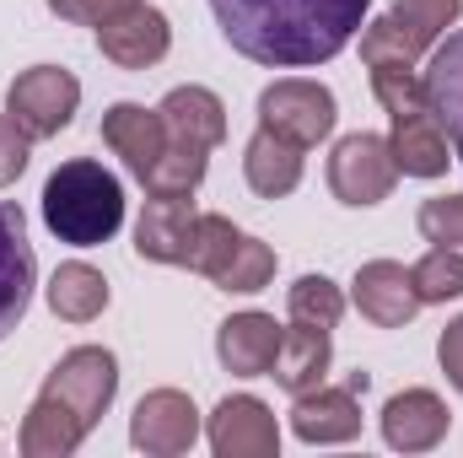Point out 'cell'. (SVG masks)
I'll list each match as a JSON object with an SVG mask.
<instances>
[{
	"instance_id": "obj_1",
	"label": "cell",
	"mask_w": 463,
	"mask_h": 458,
	"mask_svg": "<svg viewBox=\"0 0 463 458\" xmlns=\"http://www.w3.org/2000/svg\"><path fill=\"white\" fill-rule=\"evenodd\" d=\"M372 0H211L232 49L269 71H307L345 54Z\"/></svg>"
},
{
	"instance_id": "obj_2",
	"label": "cell",
	"mask_w": 463,
	"mask_h": 458,
	"mask_svg": "<svg viewBox=\"0 0 463 458\" xmlns=\"http://www.w3.org/2000/svg\"><path fill=\"white\" fill-rule=\"evenodd\" d=\"M43 227L71 248H98L124 227V184L103 162L76 157L43 184Z\"/></svg>"
},
{
	"instance_id": "obj_3",
	"label": "cell",
	"mask_w": 463,
	"mask_h": 458,
	"mask_svg": "<svg viewBox=\"0 0 463 458\" xmlns=\"http://www.w3.org/2000/svg\"><path fill=\"white\" fill-rule=\"evenodd\" d=\"M335 92L324 87V81H307V76H280V81H269L264 92H259V124L264 129H275L280 140H291V146H318V140H329V129H335Z\"/></svg>"
},
{
	"instance_id": "obj_4",
	"label": "cell",
	"mask_w": 463,
	"mask_h": 458,
	"mask_svg": "<svg viewBox=\"0 0 463 458\" xmlns=\"http://www.w3.org/2000/svg\"><path fill=\"white\" fill-rule=\"evenodd\" d=\"M81 109V81L71 76V71H60V65H33V71H22L16 81H11V92H5V114L16 119V129L27 135V140H49V135H60L71 119Z\"/></svg>"
},
{
	"instance_id": "obj_5",
	"label": "cell",
	"mask_w": 463,
	"mask_h": 458,
	"mask_svg": "<svg viewBox=\"0 0 463 458\" xmlns=\"http://www.w3.org/2000/svg\"><path fill=\"white\" fill-rule=\"evenodd\" d=\"M393 184H399V162H393V146L383 135L355 129V135H345L335 146V157H329V189H335L340 205H355V211L383 205L393 195Z\"/></svg>"
},
{
	"instance_id": "obj_6",
	"label": "cell",
	"mask_w": 463,
	"mask_h": 458,
	"mask_svg": "<svg viewBox=\"0 0 463 458\" xmlns=\"http://www.w3.org/2000/svg\"><path fill=\"white\" fill-rule=\"evenodd\" d=\"M43 394L65 399V405L87 421V432H92V426L109 415V405H114V394H118L114 350H103V345H76V350H65L60 367L43 377Z\"/></svg>"
},
{
	"instance_id": "obj_7",
	"label": "cell",
	"mask_w": 463,
	"mask_h": 458,
	"mask_svg": "<svg viewBox=\"0 0 463 458\" xmlns=\"http://www.w3.org/2000/svg\"><path fill=\"white\" fill-rule=\"evenodd\" d=\"M129 443L151 458H178L200 443V410L184 388H151L129 415Z\"/></svg>"
},
{
	"instance_id": "obj_8",
	"label": "cell",
	"mask_w": 463,
	"mask_h": 458,
	"mask_svg": "<svg viewBox=\"0 0 463 458\" xmlns=\"http://www.w3.org/2000/svg\"><path fill=\"white\" fill-rule=\"evenodd\" d=\"M211 453L216 458H275L280 453V421L264 399L227 394L211 415Z\"/></svg>"
},
{
	"instance_id": "obj_9",
	"label": "cell",
	"mask_w": 463,
	"mask_h": 458,
	"mask_svg": "<svg viewBox=\"0 0 463 458\" xmlns=\"http://www.w3.org/2000/svg\"><path fill=\"white\" fill-rule=\"evenodd\" d=\"M350 302L361 308V319H372L377 329H404L426 302L415 291V275L399 264V259H372L355 270L350 281Z\"/></svg>"
},
{
	"instance_id": "obj_10",
	"label": "cell",
	"mask_w": 463,
	"mask_h": 458,
	"mask_svg": "<svg viewBox=\"0 0 463 458\" xmlns=\"http://www.w3.org/2000/svg\"><path fill=\"white\" fill-rule=\"evenodd\" d=\"M98 49H103V60H114L118 71H146V65H156L173 49V27H167V16L156 5L135 0V5H124L118 16H109L98 27Z\"/></svg>"
},
{
	"instance_id": "obj_11",
	"label": "cell",
	"mask_w": 463,
	"mask_h": 458,
	"mask_svg": "<svg viewBox=\"0 0 463 458\" xmlns=\"http://www.w3.org/2000/svg\"><path fill=\"white\" fill-rule=\"evenodd\" d=\"M33 286H38V259L27 243V216H22V205L0 200V340L22 324Z\"/></svg>"
},
{
	"instance_id": "obj_12",
	"label": "cell",
	"mask_w": 463,
	"mask_h": 458,
	"mask_svg": "<svg viewBox=\"0 0 463 458\" xmlns=\"http://www.w3.org/2000/svg\"><path fill=\"white\" fill-rule=\"evenodd\" d=\"M291 432L313 448H335V443H355L361 437V394L355 388H307L291 405Z\"/></svg>"
},
{
	"instance_id": "obj_13",
	"label": "cell",
	"mask_w": 463,
	"mask_h": 458,
	"mask_svg": "<svg viewBox=\"0 0 463 458\" xmlns=\"http://www.w3.org/2000/svg\"><path fill=\"white\" fill-rule=\"evenodd\" d=\"M194 222H200V211L189 195H151L135 222V253L151 264H184L189 243H194Z\"/></svg>"
},
{
	"instance_id": "obj_14",
	"label": "cell",
	"mask_w": 463,
	"mask_h": 458,
	"mask_svg": "<svg viewBox=\"0 0 463 458\" xmlns=\"http://www.w3.org/2000/svg\"><path fill=\"white\" fill-rule=\"evenodd\" d=\"M448 426H453V415H448L442 394H431V388H404L383 405V443L399 453H431L448 437Z\"/></svg>"
},
{
	"instance_id": "obj_15",
	"label": "cell",
	"mask_w": 463,
	"mask_h": 458,
	"mask_svg": "<svg viewBox=\"0 0 463 458\" xmlns=\"http://www.w3.org/2000/svg\"><path fill=\"white\" fill-rule=\"evenodd\" d=\"M280 335H286V329H280L269 313L248 308V313H232L227 324L216 329V356H222V367H227L232 377H269L275 350H280Z\"/></svg>"
},
{
	"instance_id": "obj_16",
	"label": "cell",
	"mask_w": 463,
	"mask_h": 458,
	"mask_svg": "<svg viewBox=\"0 0 463 458\" xmlns=\"http://www.w3.org/2000/svg\"><path fill=\"white\" fill-rule=\"evenodd\" d=\"M388 119H393L388 146H393L399 173L404 178H442L448 162H453V151H448V129L437 124L431 103L426 109H410V114H388Z\"/></svg>"
},
{
	"instance_id": "obj_17",
	"label": "cell",
	"mask_w": 463,
	"mask_h": 458,
	"mask_svg": "<svg viewBox=\"0 0 463 458\" xmlns=\"http://www.w3.org/2000/svg\"><path fill=\"white\" fill-rule=\"evenodd\" d=\"M103 146L124 157V167L135 173V178H146L151 173V162L167 151V124L156 109H140V103H114L109 114H103Z\"/></svg>"
},
{
	"instance_id": "obj_18",
	"label": "cell",
	"mask_w": 463,
	"mask_h": 458,
	"mask_svg": "<svg viewBox=\"0 0 463 458\" xmlns=\"http://www.w3.org/2000/svg\"><path fill=\"white\" fill-rule=\"evenodd\" d=\"M156 114L167 124V140H184L200 151H216L227 140V103L211 87H173Z\"/></svg>"
},
{
	"instance_id": "obj_19",
	"label": "cell",
	"mask_w": 463,
	"mask_h": 458,
	"mask_svg": "<svg viewBox=\"0 0 463 458\" xmlns=\"http://www.w3.org/2000/svg\"><path fill=\"white\" fill-rule=\"evenodd\" d=\"M420 76H426V103H431L437 124L448 129L453 157L463 162V27L448 33V43H437L431 65Z\"/></svg>"
},
{
	"instance_id": "obj_20",
	"label": "cell",
	"mask_w": 463,
	"mask_h": 458,
	"mask_svg": "<svg viewBox=\"0 0 463 458\" xmlns=\"http://www.w3.org/2000/svg\"><path fill=\"white\" fill-rule=\"evenodd\" d=\"M242 178L259 200H286L302 184V146H291L259 124V135L242 146Z\"/></svg>"
},
{
	"instance_id": "obj_21",
	"label": "cell",
	"mask_w": 463,
	"mask_h": 458,
	"mask_svg": "<svg viewBox=\"0 0 463 458\" xmlns=\"http://www.w3.org/2000/svg\"><path fill=\"white\" fill-rule=\"evenodd\" d=\"M22 453L27 458H71L81 443H87V421L65 405V399H54V394H38L33 399V410L22 415Z\"/></svg>"
},
{
	"instance_id": "obj_22",
	"label": "cell",
	"mask_w": 463,
	"mask_h": 458,
	"mask_svg": "<svg viewBox=\"0 0 463 458\" xmlns=\"http://www.w3.org/2000/svg\"><path fill=\"white\" fill-rule=\"evenodd\" d=\"M329 361H335V350H329V335H324V329L291 324V329L280 335V350H275L269 377H275L286 394H307V388H318V383L329 377Z\"/></svg>"
},
{
	"instance_id": "obj_23",
	"label": "cell",
	"mask_w": 463,
	"mask_h": 458,
	"mask_svg": "<svg viewBox=\"0 0 463 458\" xmlns=\"http://www.w3.org/2000/svg\"><path fill=\"white\" fill-rule=\"evenodd\" d=\"M49 308H54V319H65V324H92V319L109 308V281H103V270L87 264V259L60 264L54 281H49Z\"/></svg>"
},
{
	"instance_id": "obj_24",
	"label": "cell",
	"mask_w": 463,
	"mask_h": 458,
	"mask_svg": "<svg viewBox=\"0 0 463 458\" xmlns=\"http://www.w3.org/2000/svg\"><path fill=\"white\" fill-rule=\"evenodd\" d=\"M286 313H291V324L329 335V329L345 319V297H340V286H335L329 275H302V281L286 291Z\"/></svg>"
},
{
	"instance_id": "obj_25",
	"label": "cell",
	"mask_w": 463,
	"mask_h": 458,
	"mask_svg": "<svg viewBox=\"0 0 463 458\" xmlns=\"http://www.w3.org/2000/svg\"><path fill=\"white\" fill-rule=\"evenodd\" d=\"M205 157L200 146H184V140H167V151L151 162V173L140 178L151 195H194L205 184Z\"/></svg>"
},
{
	"instance_id": "obj_26",
	"label": "cell",
	"mask_w": 463,
	"mask_h": 458,
	"mask_svg": "<svg viewBox=\"0 0 463 458\" xmlns=\"http://www.w3.org/2000/svg\"><path fill=\"white\" fill-rule=\"evenodd\" d=\"M211 281H216L222 291H237V297H253V291H264V286L275 281V248L242 232V243L232 248V259L216 270V275H211Z\"/></svg>"
},
{
	"instance_id": "obj_27",
	"label": "cell",
	"mask_w": 463,
	"mask_h": 458,
	"mask_svg": "<svg viewBox=\"0 0 463 458\" xmlns=\"http://www.w3.org/2000/svg\"><path fill=\"white\" fill-rule=\"evenodd\" d=\"M458 11H463V0H393V11H388V16H393V22L404 27V38L426 54V49H431L453 22H458Z\"/></svg>"
},
{
	"instance_id": "obj_28",
	"label": "cell",
	"mask_w": 463,
	"mask_h": 458,
	"mask_svg": "<svg viewBox=\"0 0 463 458\" xmlns=\"http://www.w3.org/2000/svg\"><path fill=\"white\" fill-rule=\"evenodd\" d=\"M237 243H242V232L232 227L227 216H200V222H194V243H189V259H184V264H189L194 275H205V281H211V275L232 259V248H237Z\"/></svg>"
},
{
	"instance_id": "obj_29",
	"label": "cell",
	"mask_w": 463,
	"mask_h": 458,
	"mask_svg": "<svg viewBox=\"0 0 463 458\" xmlns=\"http://www.w3.org/2000/svg\"><path fill=\"white\" fill-rule=\"evenodd\" d=\"M410 275H415L420 302H453V297H463V253L458 248H431Z\"/></svg>"
},
{
	"instance_id": "obj_30",
	"label": "cell",
	"mask_w": 463,
	"mask_h": 458,
	"mask_svg": "<svg viewBox=\"0 0 463 458\" xmlns=\"http://www.w3.org/2000/svg\"><path fill=\"white\" fill-rule=\"evenodd\" d=\"M372 92L388 114L426 109V76L415 65H372Z\"/></svg>"
},
{
	"instance_id": "obj_31",
	"label": "cell",
	"mask_w": 463,
	"mask_h": 458,
	"mask_svg": "<svg viewBox=\"0 0 463 458\" xmlns=\"http://www.w3.org/2000/svg\"><path fill=\"white\" fill-rule=\"evenodd\" d=\"M361 60H366V71H372V65H415L420 49L404 38V27H399L393 16H377V22L361 27Z\"/></svg>"
},
{
	"instance_id": "obj_32",
	"label": "cell",
	"mask_w": 463,
	"mask_h": 458,
	"mask_svg": "<svg viewBox=\"0 0 463 458\" xmlns=\"http://www.w3.org/2000/svg\"><path fill=\"white\" fill-rule=\"evenodd\" d=\"M420 232L437 248H463V195H437L420 205Z\"/></svg>"
},
{
	"instance_id": "obj_33",
	"label": "cell",
	"mask_w": 463,
	"mask_h": 458,
	"mask_svg": "<svg viewBox=\"0 0 463 458\" xmlns=\"http://www.w3.org/2000/svg\"><path fill=\"white\" fill-rule=\"evenodd\" d=\"M27 157H33V140L16 129V119L11 114H0V189L16 184V178L27 173Z\"/></svg>"
},
{
	"instance_id": "obj_34",
	"label": "cell",
	"mask_w": 463,
	"mask_h": 458,
	"mask_svg": "<svg viewBox=\"0 0 463 458\" xmlns=\"http://www.w3.org/2000/svg\"><path fill=\"white\" fill-rule=\"evenodd\" d=\"M124 5H135V0H49V11H54L60 22H81V27H103V22L118 16Z\"/></svg>"
},
{
	"instance_id": "obj_35",
	"label": "cell",
	"mask_w": 463,
	"mask_h": 458,
	"mask_svg": "<svg viewBox=\"0 0 463 458\" xmlns=\"http://www.w3.org/2000/svg\"><path fill=\"white\" fill-rule=\"evenodd\" d=\"M437 361H442L448 383L463 394V319H453V324L442 329V340H437Z\"/></svg>"
}]
</instances>
